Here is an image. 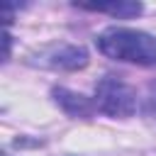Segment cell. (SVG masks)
<instances>
[{"mask_svg":"<svg viewBox=\"0 0 156 156\" xmlns=\"http://www.w3.org/2000/svg\"><path fill=\"white\" fill-rule=\"evenodd\" d=\"M41 63L49 68H58V71H78V68L88 66V51L76 44H61V46H54L51 51H46Z\"/></svg>","mask_w":156,"mask_h":156,"instance_id":"3957f363","label":"cell"},{"mask_svg":"<svg viewBox=\"0 0 156 156\" xmlns=\"http://www.w3.org/2000/svg\"><path fill=\"white\" fill-rule=\"evenodd\" d=\"M98 51L112 61L156 66V37L132 27H107L95 37Z\"/></svg>","mask_w":156,"mask_h":156,"instance_id":"6da1fadb","label":"cell"},{"mask_svg":"<svg viewBox=\"0 0 156 156\" xmlns=\"http://www.w3.org/2000/svg\"><path fill=\"white\" fill-rule=\"evenodd\" d=\"M54 100L56 105H61L63 112H68L71 117H88L95 110V102H90L85 95L73 93L68 88H54Z\"/></svg>","mask_w":156,"mask_h":156,"instance_id":"277c9868","label":"cell"},{"mask_svg":"<svg viewBox=\"0 0 156 156\" xmlns=\"http://www.w3.org/2000/svg\"><path fill=\"white\" fill-rule=\"evenodd\" d=\"M76 7L90 10V12H107V15L119 17V20L136 17V15L144 10L141 2H127V0H112V2H76Z\"/></svg>","mask_w":156,"mask_h":156,"instance_id":"5b68a950","label":"cell"},{"mask_svg":"<svg viewBox=\"0 0 156 156\" xmlns=\"http://www.w3.org/2000/svg\"><path fill=\"white\" fill-rule=\"evenodd\" d=\"M95 110L115 117V119H124L132 117L136 112V93L132 85H127L124 80L115 78V76H105L98 80L95 85Z\"/></svg>","mask_w":156,"mask_h":156,"instance_id":"7a4b0ae2","label":"cell"}]
</instances>
